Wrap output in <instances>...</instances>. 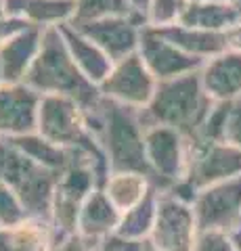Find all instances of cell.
I'll return each instance as SVG.
<instances>
[{
	"label": "cell",
	"instance_id": "cell-1",
	"mask_svg": "<svg viewBox=\"0 0 241 251\" xmlns=\"http://www.w3.org/2000/svg\"><path fill=\"white\" fill-rule=\"evenodd\" d=\"M84 117L105 155L109 174L138 172L151 180L145 153L147 128L141 120V111L101 97L92 107L84 109Z\"/></svg>",
	"mask_w": 241,
	"mask_h": 251
},
{
	"label": "cell",
	"instance_id": "cell-2",
	"mask_svg": "<svg viewBox=\"0 0 241 251\" xmlns=\"http://www.w3.org/2000/svg\"><path fill=\"white\" fill-rule=\"evenodd\" d=\"M23 84L40 97H67L82 109H88L101 99L99 86L86 80L69 54L59 27L42 31V44Z\"/></svg>",
	"mask_w": 241,
	"mask_h": 251
},
{
	"label": "cell",
	"instance_id": "cell-3",
	"mask_svg": "<svg viewBox=\"0 0 241 251\" xmlns=\"http://www.w3.org/2000/svg\"><path fill=\"white\" fill-rule=\"evenodd\" d=\"M214 100L208 97L199 80V72L187 74L172 80L158 82L151 103L141 111L147 126H166L178 130L187 140L199 132Z\"/></svg>",
	"mask_w": 241,
	"mask_h": 251
},
{
	"label": "cell",
	"instance_id": "cell-4",
	"mask_svg": "<svg viewBox=\"0 0 241 251\" xmlns=\"http://www.w3.org/2000/svg\"><path fill=\"white\" fill-rule=\"evenodd\" d=\"M0 180L19 197L27 218L51 222L59 174L38 166L9 138L0 140Z\"/></svg>",
	"mask_w": 241,
	"mask_h": 251
},
{
	"label": "cell",
	"instance_id": "cell-5",
	"mask_svg": "<svg viewBox=\"0 0 241 251\" xmlns=\"http://www.w3.org/2000/svg\"><path fill=\"white\" fill-rule=\"evenodd\" d=\"M36 132L42 138L51 140L69 151H78L92 157L107 174H109V166L97 138L84 117V109L76 103L74 99L67 97H42L40 107H38V124Z\"/></svg>",
	"mask_w": 241,
	"mask_h": 251
},
{
	"label": "cell",
	"instance_id": "cell-6",
	"mask_svg": "<svg viewBox=\"0 0 241 251\" xmlns=\"http://www.w3.org/2000/svg\"><path fill=\"white\" fill-rule=\"evenodd\" d=\"M103 184L105 176L86 157H80L61 172L51 211V226L55 232V241L78 232V218H80L84 201L95 188H103Z\"/></svg>",
	"mask_w": 241,
	"mask_h": 251
},
{
	"label": "cell",
	"instance_id": "cell-7",
	"mask_svg": "<svg viewBox=\"0 0 241 251\" xmlns=\"http://www.w3.org/2000/svg\"><path fill=\"white\" fill-rule=\"evenodd\" d=\"M237 176H241V149L229 143H189V166L185 180L168 193L191 203L201 188Z\"/></svg>",
	"mask_w": 241,
	"mask_h": 251
},
{
	"label": "cell",
	"instance_id": "cell-8",
	"mask_svg": "<svg viewBox=\"0 0 241 251\" xmlns=\"http://www.w3.org/2000/svg\"><path fill=\"white\" fill-rule=\"evenodd\" d=\"M145 153L151 182L158 191H170L181 184L189 166V140L174 128L147 126Z\"/></svg>",
	"mask_w": 241,
	"mask_h": 251
},
{
	"label": "cell",
	"instance_id": "cell-9",
	"mask_svg": "<svg viewBox=\"0 0 241 251\" xmlns=\"http://www.w3.org/2000/svg\"><path fill=\"white\" fill-rule=\"evenodd\" d=\"M197 230L233 234L241 226V176L197 191L191 201Z\"/></svg>",
	"mask_w": 241,
	"mask_h": 251
},
{
	"label": "cell",
	"instance_id": "cell-10",
	"mask_svg": "<svg viewBox=\"0 0 241 251\" xmlns=\"http://www.w3.org/2000/svg\"><path fill=\"white\" fill-rule=\"evenodd\" d=\"M155 88H158V80L151 75L138 52L113 63L109 75L99 84L101 97L132 107L136 111H143L151 103Z\"/></svg>",
	"mask_w": 241,
	"mask_h": 251
},
{
	"label": "cell",
	"instance_id": "cell-11",
	"mask_svg": "<svg viewBox=\"0 0 241 251\" xmlns=\"http://www.w3.org/2000/svg\"><path fill=\"white\" fill-rule=\"evenodd\" d=\"M197 234V222L189 201L174 193L160 191L158 214L151 230V241L160 251H191Z\"/></svg>",
	"mask_w": 241,
	"mask_h": 251
},
{
	"label": "cell",
	"instance_id": "cell-12",
	"mask_svg": "<svg viewBox=\"0 0 241 251\" xmlns=\"http://www.w3.org/2000/svg\"><path fill=\"white\" fill-rule=\"evenodd\" d=\"M69 25L86 36L90 42H95L111 59V63H118L138 52L145 19L130 15V17H103L95 21H72Z\"/></svg>",
	"mask_w": 241,
	"mask_h": 251
},
{
	"label": "cell",
	"instance_id": "cell-13",
	"mask_svg": "<svg viewBox=\"0 0 241 251\" xmlns=\"http://www.w3.org/2000/svg\"><path fill=\"white\" fill-rule=\"evenodd\" d=\"M138 57L143 59L147 69L158 82L172 80L187 74H195L201 69L206 61L195 59L191 54L176 49L172 42H168L158 29L143 27L141 44H138Z\"/></svg>",
	"mask_w": 241,
	"mask_h": 251
},
{
	"label": "cell",
	"instance_id": "cell-14",
	"mask_svg": "<svg viewBox=\"0 0 241 251\" xmlns=\"http://www.w3.org/2000/svg\"><path fill=\"white\" fill-rule=\"evenodd\" d=\"M40 99L26 84H0V140L36 132Z\"/></svg>",
	"mask_w": 241,
	"mask_h": 251
},
{
	"label": "cell",
	"instance_id": "cell-15",
	"mask_svg": "<svg viewBox=\"0 0 241 251\" xmlns=\"http://www.w3.org/2000/svg\"><path fill=\"white\" fill-rule=\"evenodd\" d=\"M199 80L214 103L241 99V52L224 50L208 59L199 69Z\"/></svg>",
	"mask_w": 241,
	"mask_h": 251
},
{
	"label": "cell",
	"instance_id": "cell-16",
	"mask_svg": "<svg viewBox=\"0 0 241 251\" xmlns=\"http://www.w3.org/2000/svg\"><path fill=\"white\" fill-rule=\"evenodd\" d=\"M120 220H122V214L115 209L113 203L107 199L105 191L103 188H95L80 209L78 234L97 249L103 245V243L115 237Z\"/></svg>",
	"mask_w": 241,
	"mask_h": 251
},
{
	"label": "cell",
	"instance_id": "cell-17",
	"mask_svg": "<svg viewBox=\"0 0 241 251\" xmlns=\"http://www.w3.org/2000/svg\"><path fill=\"white\" fill-rule=\"evenodd\" d=\"M42 27L27 25L0 46V75L4 84H23L42 44Z\"/></svg>",
	"mask_w": 241,
	"mask_h": 251
},
{
	"label": "cell",
	"instance_id": "cell-18",
	"mask_svg": "<svg viewBox=\"0 0 241 251\" xmlns=\"http://www.w3.org/2000/svg\"><path fill=\"white\" fill-rule=\"evenodd\" d=\"M6 17L21 19L34 27H59L76 17L74 0H4Z\"/></svg>",
	"mask_w": 241,
	"mask_h": 251
},
{
	"label": "cell",
	"instance_id": "cell-19",
	"mask_svg": "<svg viewBox=\"0 0 241 251\" xmlns=\"http://www.w3.org/2000/svg\"><path fill=\"white\" fill-rule=\"evenodd\" d=\"M59 31H61V36H63L65 46H67L69 54H72L74 63L78 65V69L86 75V80L99 86L111 72V67H113L111 59L107 57L95 42H90L86 36H82L78 29H74L69 23L59 25Z\"/></svg>",
	"mask_w": 241,
	"mask_h": 251
},
{
	"label": "cell",
	"instance_id": "cell-20",
	"mask_svg": "<svg viewBox=\"0 0 241 251\" xmlns=\"http://www.w3.org/2000/svg\"><path fill=\"white\" fill-rule=\"evenodd\" d=\"M178 23L187 27L227 34L231 27L241 23V2L239 0H233V2H187V9Z\"/></svg>",
	"mask_w": 241,
	"mask_h": 251
},
{
	"label": "cell",
	"instance_id": "cell-21",
	"mask_svg": "<svg viewBox=\"0 0 241 251\" xmlns=\"http://www.w3.org/2000/svg\"><path fill=\"white\" fill-rule=\"evenodd\" d=\"M153 29H158L176 49H181L183 52L201 61H208L227 50V38H224V34H218V31L187 27V25H181V23L168 25V27H153Z\"/></svg>",
	"mask_w": 241,
	"mask_h": 251
},
{
	"label": "cell",
	"instance_id": "cell-22",
	"mask_svg": "<svg viewBox=\"0 0 241 251\" xmlns=\"http://www.w3.org/2000/svg\"><path fill=\"white\" fill-rule=\"evenodd\" d=\"M55 243L51 222L27 218L15 226H0V251H51Z\"/></svg>",
	"mask_w": 241,
	"mask_h": 251
},
{
	"label": "cell",
	"instance_id": "cell-23",
	"mask_svg": "<svg viewBox=\"0 0 241 251\" xmlns=\"http://www.w3.org/2000/svg\"><path fill=\"white\" fill-rule=\"evenodd\" d=\"M153 188L155 186L149 176L138 174V172H115L107 176L103 184L107 199L113 203L120 214H126L132 207H136Z\"/></svg>",
	"mask_w": 241,
	"mask_h": 251
},
{
	"label": "cell",
	"instance_id": "cell-24",
	"mask_svg": "<svg viewBox=\"0 0 241 251\" xmlns=\"http://www.w3.org/2000/svg\"><path fill=\"white\" fill-rule=\"evenodd\" d=\"M158 199H160V191L153 188L136 207L122 214L115 239H122V241L149 239L155 224V214H158Z\"/></svg>",
	"mask_w": 241,
	"mask_h": 251
},
{
	"label": "cell",
	"instance_id": "cell-25",
	"mask_svg": "<svg viewBox=\"0 0 241 251\" xmlns=\"http://www.w3.org/2000/svg\"><path fill=\"white\" fill-rule=\"evenodd\" d=\"M76 17L74 21H95L103 17H143L130 6L128 0H74ZM145 19V17H143Z\"/></svg>",
	"mask_w": 241,
	"mask_h": 251
},
{
	"label": "cell",
	"instance_id": "cell-26",
	"mask_svg": "<svg viewBox=\"0 0 241 251\" xmlns=\"http://www.w3.org/2000/svg\"><path fill=\"white\" fill-rule=\"evenodd\" d=\"M187 0H151L145 13V27H168L181 21Z\"/></svg>",
	"mask_w": 241,
	"mask_h": 251
},
{
	"label": "cell",
	"instance_id": "cell-27",
	"mask_svg": "<svg viewBox=\"0 0 241 251\" xmlns=\"http://www.w3.org/2000/svg\"><path fill=\"white\" fill-rule=\"evenodd\" d=\"M23 220H27V214L19 197L9 184L0 180V226H15Z\"/></svg>",
	"mask_w": 241,
	"mask_h": 251
},
{
	"label": "cell",
	"instance_id": "cell-28",
	"mask_svg": "<svg viewBox=\"0 0 241 251\" xmlns=\"http://www.w3.org/2000/svg\"><path fill=\"white\" fill-rule=\"evenodd\" d=\"M191 251H237L233 234L222 230H197Z\"/></svg>",
	"mask_w": 241,
	"mask_h": 251
},
{
	"label": "cell",
	"instance_id": "cell-29",
	"mask_svg": "<svg viewBox=\"0 0 241 251\" xmlns=\"http://www.w3.org/2000/svg\"><path fill=\"white\" fill-rule=\"evenodd\" d=\"M224 143L241 149V99L231 103L227 128H224Z\"/></svg>",
	"mask_w": 241,
	"mask_h": 251
},
{
	"label": "cell",
	"instance_id": "cell-30",
	"mask_svg": "<svg viewBox=\"0 0 241 251\" xmlns=\"http://www.w3.org/2000/svg\"><path fill=\"white\" fill-rule=\"evenodd\" d=\"M113 251H160L153 245L151 239H138V241H122V239H109L107 241Z\"/></svg>",
	"mask_w": 241,
	"mask_h": 251
},
{
	"label": "cell",
	"instance_id": "cell-31",
	"mask_svg": "<svg viewBox=\"0 0 241 251\" xmlns=\"http://www.w3.org/2000/svg\"><path fill=\"white\" fill-rule=\"evenodd\" d=\"M51 251H95V247L90 243L84 241L80 234H69V237H63V239H57L53 243Z\"/></svg>",
	"mask_w": 241,
	"mask_h": 251
},
{
	"label": "cell",
	"instance_id": "cell-32",
	"mask_svg": "<svg viewBox=\"0 0 241 251\" xmlns=\"http://www.w3.org/2000/svg\"><path fill=\"white\" fill-rule=\"evenodd\" d=\"M27 23L21 19H13V17H2L0 19V46L6 40H11L15 34H19L21 29H26Z\"/></svg>",
	"mask_w": 241,
	"mask_h": 251
},
{
	"label": "cell",
	"instance_id": "cell-33",
	"mask_svg": "<svg viewBox=\"0 0 241 251\" xmlns=\"http://www.w3.org/2000/svg\"><path fill=\"white\" fill-rule=\"evenodd\" d=\"M227 50H233V52H241V23H237L235 27H231L227 34Z\"/></svg>",
	"mask_w": 241,
	"mask_h": 251
},
{
	"label": "cell",
	"instance_id": "cell-34",
	"mask_svg": "<svg viewBox=\"0 0 241 251\" xmlns=\"http://www.w3.org/2000/svg\"><path fill=\"white\" fill-rule=\"evenodd\" d=\"M128 2H130V6H132V9H134L138 15H143V17H145L147 6H149L151 0H128ZM145 25H147V23H145Z\"/></svg>",
	"mask_w": 241,
	"mask_h": 251
},
{
	"label": "cell",
	"instance_id": "cell-35",
	"mask_svg": "<svg viewBox=\"0 0 241 251\" xmlns=\"http://www.w3.org/2000/svg\"><path fill=\"white\" fill-rule=\"evenodd\" d=\"M233 241H235V245H237V251H241V226L233 232Z\"/></svg>",
	"mask_w": 241,
	"mask_h": 251
},
{
	"label": "cell",
	"instance_id": "cell-36",
	"mask_svg": "<svg viewBox=\"0 0 241 251\" xmlns=\"http://www.w3.org/2000/svg\"><path fill=\"white\" fill-rule=\"evenodd\" d=\"M187 2H233V0H187Z\"/></svg>",
	"mask_w": 241,
	"mask_h": 251
},
{
	"label": "cell",
	"instance_id": "cell-37",
	"mask_svg": "<svg viewBox=\"0 0 241 251\" xmlns=\"http://www.w3.org/2000/svg\"><path fill=\"white\" fill-rule=\"evenodd\" d=\"M6 17V9H4V0H0V19Z\"/></svg>",
	"mask_w": 241,
	"mask_h": 251
},
{
	"label": "cell",
	"instance_id": "cell-38",
	"mask_svg": "<svg viewBox=\"0 0 241 251\" xmlns=\"http://www.w3.org/2000/svg\"><path fill=\"white\" fill-rule=\"evenodd\" d=\"M95 251H113V249H111L109 245H107V243H103V245H101V247H97Z\"/></svg>",
	"mask_w": 241,
	"mask_h": 251
},
{
	"label": "cell",
	"instance_id": "cell-39",
	"mask_svg": "<svg viewBox=\"0 0 241 251\" xmlns=\"http://www.w3.org/2000/svg\"><path fill=\"white\" fill-rule=\"evenodd\" d=\"M0 84H2V75H0Z\"/></svg>",
	"mask_w": 241,
	"mask_h": 251
}]
</instances>
